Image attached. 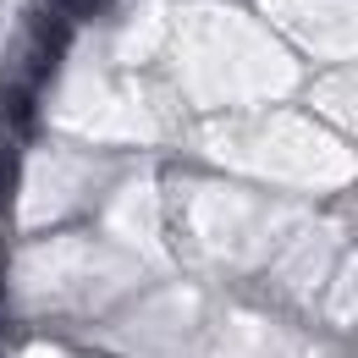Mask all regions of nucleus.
Segmentation results:
<instances>
[{"label":"nucleus","instance_id":"obj_2","mask_svg":"<svg viewBox=\"0 0 358 358\" xmlns=\"http://www.w3.org/2000/svg\"><path fill=\"white\" fill-rule=\"evenodd\" d=\"M0 122H6L17 138H34L39 105H34V89H28V83H6V89H0Z\"/></svg>","mask_w":358,"mask_h":358},{"label":"nucleus","instance_id":"obj_4","mask_svg":"<svg viewBox=\"0 0 358 358\" xmlns=\"http://www.w3.org/2000/svg\"><path fill=\"white\" fill-rule=\"evenodd\" d=\"M110 0H50V11L55 17H66V22H89V17H99Z\"/></svg>","mask_w":358,"mask_h":358},{"label":"nucleus","instance_id":"obj_3","mask_svg":"<svg viewBox=\"0 0 358 358\" xmlns=\"http://www.w3.org/2000/svg\"><path fill=\"white\" fill-rule=\"evenodd\" d=\"M17 177H22V160H17V143L0 138V215L11 210V193H17Z\"/></svg>","mask_w":358,"mask_h":358},{"label":"nucleus","instance_id":"obj_1","mask_svg":"<svg viewBox=\"0 0 358 358\" xmlns=\"http://www.w3.org/2000/svg\"><path fill=\"white\" fill-rule=\"evenodd\" d=\"M66 45H72V22H66V17H55V11L34 17V45H28V66H34V78H45L50 66L66 55Z\"/></svg>","mask_w":358,"mask_h":358}]
</instances>
